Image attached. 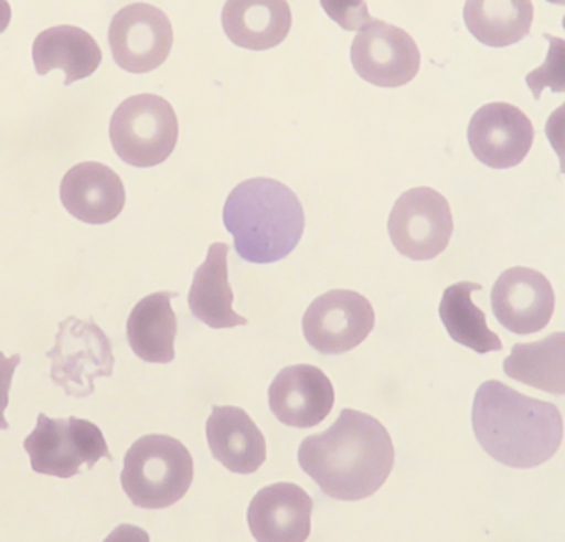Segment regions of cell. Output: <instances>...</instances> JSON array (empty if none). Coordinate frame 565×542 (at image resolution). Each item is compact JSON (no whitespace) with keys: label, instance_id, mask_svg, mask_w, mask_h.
I'll use <instances>...</instances> for the list:
<instances>
[{"label":"cell","instance_id":"cell-4","mask_svg":"<svg viewBox=\"0 0 565 542\" xmlns=\"http://www.w3.org/2000/svg\"><path fill=\"white\" fill-rule=\"evenodd\" d=\"M194 481L191 451L169 435H145L129 448L121 487L135 507L164 510L181 501Z\"/></svg>","mask_w":565,"mask_h":542},{"label":"cell","instance_id":"cell-22","mask_svg":"<svg viewBox=\"0 0 565 542\" xmlns=\"http://www.w3.org/2000/svg\"><path fill=\"white\" fill-rule=\"evenodd\" d=\"M463 17L475 39L501 49L530 33L534 6L530 0H470L465 3Z\"/></svg>","mask_w":565,"mask_h":542},{"label":"cell","instance_id":"cell-12","mask_svg":"<svg viewBox=\"0 0 565 542\" xmlns=\"http://www.w3.org/2000/svg\"><path fill=\"white\" fill-rule=\"evenodd\" d=\"M468 142L478 161L491 169L520 166L533 148L534 126L510 103L481 106L468 126Z\"/></svg>","mask_w":565,"mask_h":542},{"label":"cell","instance_id":"cell-10","mask_svg":"<svg viewBox=\"0 0 565 542\" xmlns=\"http://www.w3.org/2000/svg\"><path fill=\"white\" fill-rule=\"evenodd\" d=\"M113 59L129 73H149L168 60L174 43L171 20L158 7L138 2L122 7L108 32Z\"/></svg>","mask_w":565,"mask_h":542},{"label":"cell","instance_id":"cell-19","mask_svg":"<svg viewBox=\"0 0 565 542\" xmlns=\"http://www.w3.org/2000/svg\"><path fill=\"white\" fill-rule=\"evenodd\" d=\"M228 245L212 244L204 264L195 270L189 291V308L209 328L225 329L248 325L234 311V291L228 283Z\"/></svg>","mask_w":565,"mask_h":542},{"label":"cell","instance_id":"cell-5","mask_svg":"<svg viewBox=\"0 0 565 542\" xmlns=\"http://www.w3.org/2000/svg\"><path fill=\"white\" fill-rule=\"evenodd\" d=\"M179 121L162 96L142 93L125 99L113 113L109 139L116 155L135 168H154L174 152Z\"/></svg>","mask_w":565,"mask_h":542},{"label":"cell","instance_id":"cell-21","mask_svg":"<svg viewBox=\"0 0 565 542\" xmlns=\"http://www.w3.org/2000/svg\"><path fill=\"white\" fill-rule=\"evenodd\" d=\"M175 296L178 293H152L132 308L126 334L132 352L142 361L151 364H168L174 361L178 318L172 311L171 299Z\"/></svg>","mask_w":565,"mask_h":542},{"label":"cell","instance_id":"cell-29","mask_svg":"<svg viewBox=\"0 0 565 542\" xmlns=\"http://www.w3.org/2000/svg\"><path fill=\"white\" fill-rule=\"evenodd\" d=\"M10 19H12V9H10V3L6 2V0H0V33L6 32L7 26H9Z\"/></svg>","mask_w":565,"mask_h":542},{"label":"cell","instance_id":"cell-14","mask_svg":"<svg viewBox=\"0 0 565 542\" xmlns=\"http://www.w3.org/2000/svg\"><path fill=\"white\" fill-rule=\"evenodd\" d=\"M334 401L328 375L309 364L282 369L268 391L271 412L288 427H316L331 414Z\"/></svg>","mask_w":565,"mask_h":542},{"label":"cell","instance_id":"cell-28","mask_svg":"<svg viewBox=\"0 0 565 542\" xmlns=\"http://www.w3.org/2000/svg\"><path fill=\"white\" fill-rule=\"evenodd\" d=\"M544 131H546L554 152L559 158L561 174H565V103L554 109L553 115L547 118Z\"/></svg>","mask_w":565,"mask_h":542},{"label":"cell","instance_id":"cell-3","mask_svg":"<svg viewBox=\"0 0 565 542\" xmlns=\"http://www.w3.org/2000/svg\"><path fill=\"white\" fill-rule=\"evenodd\" d=\"M224 224L244 261L275 264L288 257L301 241L305 211L288 185L275 179H248L228 195Z\"/></svg>","mask_w":565,"mask_h":542},{"label":"cell","instance_id":"cell-18","mask_svg":"<svg viewBox=\"0 0 565 542\" xmlns=\"http://www.w3.org/2000/svg\"><path fill=\"white\" fill-rule=\"evenodd\" d=\"M33 65L40 76L52 70L65 72V86L88 78L102 65L103 53L86 30L56 25L39 33L32 46Z\"/></svg>","mask_w":565,"mask_h":542},{"label":"cell","instance_id":"cell-13","mask_svg":"<svg viewBox=\"0 0 565 542\" xmlns=\"http://www.w3.org/2000/svg\"><path fill=\"white\" fill-rule=\"evenodd\" d=\"M491 308L501 326L514 334H534L550 325L556 295L550 279L533 268L501 273L491 291Z\"/></svg>","mask_w":565,"mask_h":542},{"label":"cell","instance_id":"cell-24","mask_svg":"<svg viewBox=\"0 0 565 542\" xmlns=\"http://www.w3.org/2000/svg\"><path fill=\"white\" fill-rule=\"evenodd\" d=\"M480 283L460 281L448 286L441 296L440 318L450 338L478 354L501 351L503 342L488 328L487 316L475 305L471 293L480 291Z\"/></svg>","mask_w":565,"mask_h":542},{"label":"cell","instance_id":"cell-1","mask_svg":"<svg viewBox=\"0 0 565 542\" xmlns=\"http://www.w3.org/2000/svg\"><path fill=\"white\" fill-rule=\"evenodd\" d=\"M298 461L326 497L359 501L384 487L394 470L395 450L377 418L344 408L328 431L302 440Z\"/></svg>","mask_w":565,"mask_h":542},{"label":"cell","instance_id":"cell-16","mask_svg":"<svg viewBox=\"0 0 565 542\" xmlns=\"http://www.w3.org/2000/svg\"><path fill=\"white\" fill-rule=\"evenodd\" d=\"M312 498L298 485L275 483L248 507V527L260 542H305L311 534Z\"/></svg>","mask_w":565,"mask_h":542},{"label":"cell","instance_id":"cell-30","mask_svg":"<svg viewBox=\"0 0 565 542\" xmlns=\"http://www.w3.org/2000/svg\"><path fill=\"white\" fill-rule=\"evenodd\" d=\"M563 26L565 29V15H564V19H563Z\"/></svg>","mask_w":565,"mask_h":542},{"label":"cell","instance_id":"cell-9","mask_svg":"<svg viewBox=\"0 0 565 542\" xmlns=\"http://www.w3.org/2000/svg\"><path fill=\"white\" fill-rule=\"evenodd\" d=\"M375 326L371 301L351 289H331L316 298L302 316V332L321 354L352 351L365 341Z\"/></svg>","mask_w":565,"mask_h":542},{"label":"cell","instance_id":"cell-23","mask_svg":"<svg viewBox=\"0 0 565 542\" xmlns=\"http://www.w3.org/2000/svg\"><path fill=\"white\" fill-rule=\"evenodd\" d=\"M504 374L547 394L565 395V332L516 344L504 359Z\"/></svg>","mask_w":565,"mask_h":542},{"label":"cell","instance_id":"cell-7","mask_svg":"<svg viewBox=\"0 0 565 542\" xmlns=\"http://www.w3.org/2000/svg\"><path fill=\"white\" fill-rule=\"evenodd\" d=\"M52 361L50 378L70 397L85 398L95 392V381L115 371V354L108 336L93 319L70 316L60 322L55 346L46 352Z\"/></svg>","mask_w":565,"mask_h":542},{"label":"cell","instance_id":"cell-27","mask_svg":"<svg viewBox=\"0 0 565 542\" xmlns=\"http://www.w3.org/2000/svg\"><path fill=\"white\" fill-rule=\"evenodd\" d=\"M20 354H13L7 358L0 352V431H9V422L6 421V408L9 407V392L12 385L13 372L20 364Z\"/></svg>","mask_w":565,"mask_h":542},{"label":"cell","instance_id":"cell-11","mask_svg":"<svg viewBox=\"0 0 565 542\" xmlns=\"http://www.w3.org/2000/svg\"><path fill=\"white\" fill-rule=\"evenodd\" d=\"M351 62L365 82L382 88H397L417 76L420 50L401 26L374 19L355 35Z\"/></svg>","mask_w":565,"mask_h":542},{"label":"cell","instance_id":"cell-26","mask_svg":"<svg viewBox=\"0 0 565 542\" xmlns=\"http://www.w3.org/2000/svg\"><path fill=\"white\" fill-rule=\"evenodd\" d=\"M322 9L328 12L334 22H338L345 30H362L369 23L374 22L369 15L367 3L365 2H321Z\"/></svg>","mask_w":565,"mask_h":542},{"label":"cell","instance_id":"cell-6","mask_svg":"<svg viewBox=\"0 0 565 542\" xmlns=\"http://www.w3.org/2000/svg\"><path fill=\"white\" fill-rule=\"evenodd\" d=\"M23 448L32 470L46 477L72 478L82 474L83 467L93 470L102 458L113 460L98 425L78 417L52 418L39 414Z\"/></svg>","mask_w":565,"mask_h":542},{"label":"cell","instance_id":"cell-15","mask_svg":"<svg viewBox=\"0 0 565 542\" xmlns=\"http://www.w3.org/2000/svg\"><path fill=\"white\" fill-rule=\"evenodd\" d=\"M60 199L68 214L78 221L92 225L109 224L125 209V184L102 162H79L62 179Z\"/></svg>","mask_w":565,"mask_h":542},{"label":"cell","instance_id":"cell-8","mask_svg":"<svg viewBox=\"0 0 565 542\" xmlns=\"http://www.w3.org/2000/svg\"><path fill=\"white\" fill-rule=\"evenodd\" d=\"M454 215L447 199L431 188H415L395 202L388 235L398 254L415 262L434 261L447 251Z\"/></svg>","mask_w":565,"mask_h":542},{"label":"cell","instance_id":"cell-2","mask_svg":"<svg viewBox=\"0 0 565 542\" xmlns=\"http://www.w3.org/2000/svg\"><path fill=\"white\" fill-rule=\"evenodd\" d=\"M473 431L483 450L511 468H536L561 448L564 421L551 402L527 397L500 381L480 385L473 402Z\"/></svg>","mask_w":565,"mask_h":542},{"label":"cell","instance_id":"cell-20","mask_svg":"<svg viewBox=\"0 0 565 542\" xmlns=\"http://www.w3.org/2000/svg\"><path fill=\"white\" fill-rule=\"evenodd\" d=\"M228 39L247 50L274 49L291 29V9L282 0H232L222 10Z\"/></svg>","mask_w":565,"mask_h":542},{"label":"cell","instance_id":"cell-17","mask_svg":"<svg viewBox=\"0 0 565 542\" xmlns=\"http://www.w3.org/2000/svg\"><path fill=\"white\" fill-rule=\"evenodd\" d=\"M207 442L215 460L234 474H255L267 460L264 434L241 407H212L207 421Z\"/></svg>","mask_w":565,"mask_h":542},{"label":"cell","instance_id":"cell-25","mask_svg":"<svg viewBox=\"0 0 565 542\" xmlns=\"http://www.w3.org/2000/svg\"><path fill=\"white\" fill-rule=\"evenodd\" d=\"M544 39L550 42L546 60L526 76L527 86L536 99L541 98L546 88L554 93H565V40L551 33H544Z\"/></svg>","mask_w":565,"mask_h":542}]
</instances>
